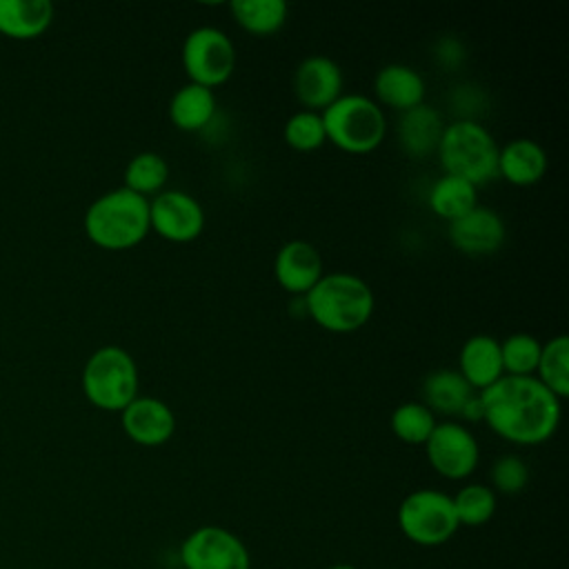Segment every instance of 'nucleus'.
<instances>
[{"mask_svg":"<svg viewBox=\"0 0 569 569\" xmlns=\"http://www.w3.org/2000/svg\"><path fill=\"white\" fill-rule=\"evenodd\" d=\"M487 427L513 445H540L560 422V398L533 376H502L478 393Z\"/></svg>","mask_w":569,"mask_h":569,"instance_id":"obj_1","label":"nucleus"},{"mask_svg":"<svg viewBox=\"0 0 569 569\" xmlns=\"http://www.w3.org/2000/svg\"><path fill=\"white\" fill-rule=\"evenodd\" d=\"M307 316L322 329L349 333L369 322L376 300L371 287L356 273H325L305 296Z\"/></svg>","mask_w":569,"mask_h":569,"instance_id":"obj_2","label":"nucleus"},{"mask_svg":"<svg viewBox=\"0 0 569 569\" xmlns=\"http://www.w3.org/2000/svg\"><path fill=\"white\" fill-rule=\"evenodd\" d=\"M84 231L102 249H131L151 231L149 200L127 187L111 189L87 207Z\"/></svg>","mask_w":569,"mask_h":569,"instance_id":"obj_3","label":"nucleus"},{"mask_svg":"<svg viewBox=\"0 0 569 569\" xmlns=\"http://www.w3.org/2000/svg\"><path fill=\"white\" fill-rule=\"evenodd\" d=\"M498 149L485 124L473 118H458L445 124L436 153L445 173L480 187L498 178Z\"/></svg>","mask_w":569,"mask_h":569,"instance_id":"obj_4","label":"nucleus"},{"mask_svg":"<svg viewBox=\"0 0 569 569\" xmlns=\"http://www.w3.org/2000/svg\"><path fill=\"white\" fill-rule=\"evenodd\" d=\"M320 116L327 140L347 153H369L387 133L382 107L365 93H342Z\"/></svg>","mask_w":569,"mask_h":569,"instance_id":"obj_5","label":"nucleus"},{"mask_svg":"<svg viewBox=\"0 0 569 569\" xmlns=\"http://www.w3.org/2000/svg\"><path fill=\"white\" fill-rule=\"evenodd\" d=\"M138 385L136 360L118 345L96 349L84 362L82 391L98 409L122 411L138 396Z\"/></svg>","mask_w":569,"mask_h":569,"instance_id":"obj_6","label":"nucleus"},{"mask_svg":"<svg viewBox=\"0 0 569 569\" xmlns=\"http://www.w3.org/2000/svg\"><path fill=\"white\" fill-rule=\"evenodd\" d=\"M398 527L418 547H440L453 538L460 525L451 496L433 487H422L407 493L398 505Z\"/></svg>","mask_w":569,"mask_h":569,"instance_id":"obj_7","label":"nucleus"},{"mask_svg":"<svg viewBox=\"0 0 569 569\" xmlns=\"http://www.w3.org/2000/svg\"><path fill=\"white\" fill-rule=\"evenodd\" d=\"M182 67L189 82L213 89L227 82L236 69V47L218 27H196L182 42Z\"/></svg>","mask_w":569,"mask_h":569,"instance_id":"obj_8","label":"nucleus"},{"mask_svg":"<svg viewBox=\"0 0 569 569\" xmlns=\"http://www.w3.org/2000/svg\"><path fill=\"white\" fill-rule=\"evenodd\" d=\"M182 569H251V553L240 536L222 525H200L178 549Z\"/></svg>","mask_w":569,"mask_h":569,"instance_id":"obj_9","label":"nucleus"},{"mask_svg":"<svg viewBox=\"0 0 569 569\" xmlns=\"http://www.w3.org/2000/svg\"><path fill=\"white\" fill-rule=\"evenodd\" d=\"M429 465L447 480L469 478L480 460V447L476 436L456 420L436 422L431 436L425 442Z\"/></svg>","mask_w":569,"mask_h":569,"instance_id":"obj_10","label":"nucleus"},{"mask_svg":"<svg viewBox=\"0 0 569 569\" xmlns=\"http://www.w3.org/2000/svg\"><path fill=\"white\" fill-rule=\"evenodd\" d=\"M149 224L164 240L191 242L204 229V211L191 193L167 189L149 200Z\"/></svg>","mask_w":569,"mask_h":569,"instance_id":"obj_11","label":"nucleus"},{"mask_svg":"<svg viewBox=\"0 0 569 569\" xmlns=\"http://www.w3.org/2000/svg\"><path fill=\"white\" fill-rule=\"evenodd\" d=\"M342 84L340 64L322 53L302 58L293 71V93L309 111H325L342 96Z\"/></svg>","mask_w":569,"mask_h":569,"instance_id":"obj_12","label":"nucleus"},{"mask_svg":"<svg viewBox=\"0 0 569 569\" xmlns=\"http://www.w3.org/2000/svg\"><path fill=\"white\" fill-rule=\"evenodd\" d=\"M124 433L142 447H160L176 431V416L167 402L153 396H136L122 411Z\"/></svg>","mask_w":569,"mask_h":569,"instance_id":"obj_13","label":"nucleus"},{"mask_svg":"<svg viewBox=\"0 0 569 569\" xmlns=\"http://www.w3.org/2000/svg\"><path fill=\"white\" fill-rule=\"evenodd\" d=\"M507 236L505 220L498 211L476 204L462 218L449 222V240L451 244L469 256H489L496 253Z\"/></svg>","mask_w":569,"mask_h":569,"instance_id":"obj_14","label":"nucleus"},{"mask_svg":"<svg viewBox=\"0 0 569 569\" xmlns=\"http://www.w3.org/2000/svg\"><path fill=\"white\" fill-rule=\"evenodd\" d=\"M273 276L284 291L305 296L325 276L322 256L307 240H289L276 253Z\"/></svg>","mask_w":569,"mask_h":569,"instance_id":"obj_15","label":"nucleus"},{"mask_svg":"<svg viewBox=\"0 0 569 569\" xmlns=\"http://www.w3.org/2000/svg\"><path fill=\"white\" fill-rule=\"evenodd\" d=\"M373 93L380 104L405 113L425 102L427 84L420 71H416L413 67L391 62L378 69L373 78Z\"/></svg>","mask_w":569,"mask_h":569,"instance_id":"obj_16","label":"nucleus"},{"mask_svg":"<svg viewBox=\"0 0 569 569\" xmlns=\"http://www.w3.org/2000/svg\"><path fill=\"white\" fill-rule=\"evenodd\" d=\"M458 371L476 391L491 387L505 376L500 342L489 333H473L465 340L458 356Z\"/></svg>","mask_w":569,"mask_h":569,"instance_id":"obj_17","label":"nucleus"},{"mask_svg":"<svg viewBox=\"0 0 569 569\" xmlns=\"http://www.w3.org/2000/svg\"><path fill=\"white\" fill-rule=\"evenodd\" d=\"M442 129H445V122L440 111L422 102L400 113V120H398L400 149L411 158H425L429 153H436Z\"/></svg>","mask_w":569,"mask_h":569,"instance_id":"obj_18","label":"nucleus"},{"mask_svg":"<svg viewBox=\"0 0 569 569\" xmlns=\"http://www.w3.org/2000/svg\"><path fill=\"white\" fill-rule=\"evenodd\" d=\"M547 171V153L531 138H513L498 149V176L509 184H536Z\"/></svg>","mask_w":569,"mask_h":569,"instance_id":"obj_19","label":"nucleus"},{"mask_svg":"<svg viewBox=\"0 0 569 569\" xmlns=\"http://www.w3.org/2000/svg\"><path fill=\"white\" fill-rule=\"evenodd\" d=\"M53 22L49 0H0V33L18 40L38 38Z\"/></svg>","mask_w":569,"mask_h":569,"instance_id":"obj_20","label":"nucleus"},{"mask_svg":"<svg viewBox=\"0 0 569 569\" xmlns=\"http://www.w3.org/2000/svg\"><path fill=\"white\" fill-rule=\"evenodd\" d=\"M473 393L476 391L469 387L458 369H436L422 382V405L431 409L433 416H460L462 407Z\"/></svg>","mask_w":569,"mask_h":569,"instance_id":"obj_21","label":"nucleus"},{"mask_svg":"<svg viewBox=\"0 0 569 569\" xmlns=\"http://www.w3.org/2000/svg\"><path fill=\"white\" fill-rule=\"evenodd\" d=\"M216 116L213 89L196 82L182 84L169 100V120L182 131H200Z\"/></svg>","mask_w":569,"mask_h":569,"instance_id":"obj_22","label":"nucleus"},{"mask_svg":"<svg viewBox=\"0 0 569 569\" xmlns=\"http://www.w3.org/2000/svg\"><path fill=\"white\" fill-rule=\"evenodd\" d=\"M427 202H429V209L438 218L453 222V220L462 218L465 213H469L478 204V187L465 178L442 173L431 184V189L427 193Z\"/></svg>","mask_w":569,"mask_h":569,"instance_id":"obj_23","label":"nucleus"},{"mask_svg":"<svg viewBox=\"0 0 569 569\" xmlns=\"http://www.w3.org/2000/svg\"><path fill=\"white\" fill-rule=\"evenodd\" d=\"M233 20L253 36H271L287 20V2L282 0H233L229 4Z\"/></svg>","mask_w":569,"mask_h":569,"instance_id":"obj_24","label":"nucleus"},{"mask_svg":"<svg viewBox=\"0 0 569 569\" xmlns=\"http://www.w3.org/2000/svg\"><path fill=\"white\" fill-rule=\"evenodd\" d=\"M536 373L556 398L569 396V338L565 333L553 336L540 347Z\"/></svg>","mask_w":569,"mask_h":569,"instance_id":"obj_25","label":"nucleus"},{"mask_svg":"<svg viewBox=\"0 0 569 569\" xmlns=\"http://www.w3.org/2000/svg\"><path fill=\"white\" fill-rule=\"evenodd\" d=\"M451 502L460 527H482L493 518L498 509L496 491L489 485L480 482H469L460 487L456 496H451Z\"/></svg>","mask_w":569,"mask_h":569,"instance_id":"obj_26","label":"nucleus"},{"mask_svg":"<svg viewBox=\"0 0 569 569\" xmlns=\"http://www.w3.org/2000/svg\"><path fill=\"white\" fill-rule=\"evenodd\" d=\"M167 178H169L167 160L156 151H140L127 162L122 187L147 198L149 193H160Z\"/></svg>","mask_w":569,"mask_h":569,"instance_id":"obj_27","label":"nucleus"},{"mask_svg":"<svg viewBox=\"0 0 569 569\" xmlns=\"http://www.w3.org/2000/svg\"><path fill=\"white\" fill-rule=\"evenodd\" d=\"M389 425L398 440L407 445H425L436 427V416L422 402L409 400L393 409Z\"/></svg>","mask_w":569,"mask_h":569,"instance_id":"obj_28","label":"nucleus"},{"mask_svg":"<svg viewBox=\"0 0 569 569\" xmlns=\"http://www.w3.org/2000/svg\"><path fill=\"white\" fill-rule=\"evenodd\" d=\"M542 342L525 331L511 333L500 342L502 369L507 376H533Z\"/></svg>","mask_w":569,"mask_h":569,"instance_id":"obj_29","label":"nucleus"},{"mask_svg":"<svg viewBox=\"0 0 569 569\" xmlns=\"http://www.w3.org/2000/svg\"><path fill=\"white\" fill-rule=\"evenodd\" d=\"M282 133H284V142L296 151H316L327 142L320 111L300 109L291 113L284 122Z\"/></svg>","mask_w":569,"mask_h":569,"instance_id":"obj_30","label":"nucleus"},{"mask_svg":"<svg viewBox=\"0 0 569 569\" xmlns=\"http://www.w3.org/2000/svg\"><path fill=\"white\" fill-rule=\"evenodd\" d=\"M489 478H491V489L496 493L513 496V493H520L527 487V482H529V467H527V462L520 456L505 453V456L493 460Z\"/></svg>","mask_w":569,"mask_h":569,"instance_id":"obj_31","label":"nucleus"},{"mask_svg":"<svg viewBox=\"0 0 569 569\" xmlns=\"http://www.w3.org/2000/svg\"><path fill=\"white\" fill-rule=\"evenodd\" d=\"M436 58H438V62H440L442 67H456V64L462 62L465 49H462V44H460L458 40H453V38H442V40L438 42V47H436Z\"/></svg>","mask_w":569,"mask_h":569,"instance_id":"obj_32","label":"nucleus"},{"mask_svg":"<svg viewBox=\"0 0 569 569\" xmlns=\"http://www.w3.org/2000/svg\"><path fill=\"white\" fill-rule=\"evenodd\" d=\"M460 416H462L465 420H469V422L482 420V405H480V398H478V393H473V396L467 400V405L462 407Z\"/></svg>","mask_w":569,"mask_h":569,"instance_id":"obj_33","label":"nucleus"},{"mask_svg":"<svg viewBox=\"0 0 569 569\" xmlns=\"http://www.w3.org/2000/svg\"><path fill=\"white\" fill-rule=\"evenodd\" d=\"M327 569H358L356 565H349V562H338V565H331Z\"/></svg>","mask_w":569,"mask_h":569,"instance_id":"obj_34","label":"nucleus"}]
</instances>
